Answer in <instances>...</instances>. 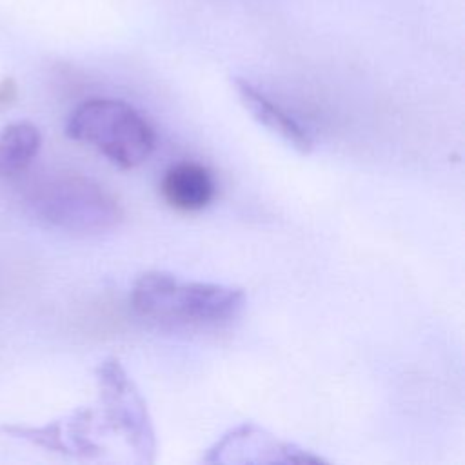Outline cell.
Segmentation results:
<instances>
[{
	"mask_svg": "<svg viewBox=\"0 0 465 465\" xmlns=\"http://www.w3.org/2000/svg\"><path fill=\"white\" fill-rule=\"evenodd\" d=\"M160 191L169 207L182 213H196L213 202L216 185L205 165L178 162L163 173Z\"/></svg>",
	"mask_w": 465,
	"mask_h": 465,
	"instance_id": "8992f818",
	"label": "cell"
},
{
	"mask_svg": "<svg viewBox=\"0 0 465 465\" xmlns=\"http://www.w3.org/2000/svg\"><path fill=\"white\" fill-rule=\"evenodd\" d=\"M33 213L45 223L71 232H105L124 218L116 196L96 180L62 173L40 182L31 196Z\"/></svg>",
	"mask_w": 465,
	"mask_h": 465,
	"instance_id": "3957f363",
	"label": "cell"
},
{
	"mask_svg": "<svg viewBox=\"0 0 465 465\" xmlns=\"http://www.w3.org/2000/svg\"><path fill=\"white\" fill-rule=\"evenodd\" d=\"M98 381L105 403V416L111 427L122 432L127 443L143 463L154 461V430L153 423L134 383L118 360L109 358L98 367Z\"/></svg>",
	"mask_w": 465,
	"mask_h": 465,
	"instance_id": "277c9868",
	"label": "cell"
},
{
	"mask_svg": "<svg viewBox=\"0 0 465 465\" xmlns=\"http://www.w3.org/2000/svg\"><path fill=\"white\" fill-rule=\"evenodd\" d=\"M209 463L240 461V463H318L320 458L276 440L263 429L245 423L225 434L203 458Z\"/></svg>",
	"mask_w": 465,
	"mask_h": 465,
	"instance_id": "5b68a950",
	"label": "cell"
},
{
	"mask_svg": "<svg viewBox=\"0 0 465 465\" xmlns=\"http://www.w3.org/2000/svg\"><path fill=\"white\" fill-rule=\"evenodd\" d=\"M234 89L243 104V107L252 114L256 122L263 127L283 138L291 143L296 151L309 154L312 151V138L309 133L292 118L289 116L280 105L271 102L265 94H262L254 85H251L243 78H234Z\"/></svg>",
	"mask_w": 465,
	"mask_h": 465,
	"instance_id": "52a82bcc",
	"label": "cell"
},
{
	"mask_svg": "<svg viewBox=\"0 0 465 465\" xmlns=\"http://www.w3.org/2000/svg\"><path fill=\"white\" fill-rule=\"evenodd\" d=\"M65 134L71 140L91 143L122 169L143 163L156 143L149 122L133 105L114 98L82 102L71 113Z\"/></svg>",
	"mask_w": 465,
	"mask_h": 465,
	"instance_id": "7a4b0ae2",
	"label": "cell"
},
{
	"mask_svg": "<svg viewBox=\"0 0 465 465\" xmlns=\"http://www.w3.org/2000/svg\"><path fill=\"white\" fill-rule=\"evenodd\" d=\"M18 96V87L13 78H4L0 82V111L9 107Z\"/></svg>",
	"mask_w": 465,
	"mask_h": 465,
	"instance_id": "9c48e42d",
	"label": "cell"
},
{
	"mask_svg": "<svg viewBox=\"0 0 465 465\" xmlns=\"http://www.w3.org/2000/svg\"><path fill=\"white\" fill-rule=\"evenodd\" d=\"M243 303L242 289L182 282L163 271L140 274L131 291L133 311L147 322L167 327H214L236 318Z\"/></svg>",
	"mask_w": 465,
	"mask_h": 465,
	"instance_id": "6da1fadb",
	"label": "cell"
},
{
	"mask_svg": "<svg viewBox=\"0 0 465 465\" xmlns=\"http://www.w3.org/2000/svg\"><path fill=\"white\" fill-rule=\"evenodd\" d=\"M42 145V134L31 122L9 124L0 133V176H13L27 169Z\"/></svg>",
	"mask_w": 465,
	"mask_h": 465,
	"instance_id": "ba28073f",
	"label": "cell"
}]
</instances>
